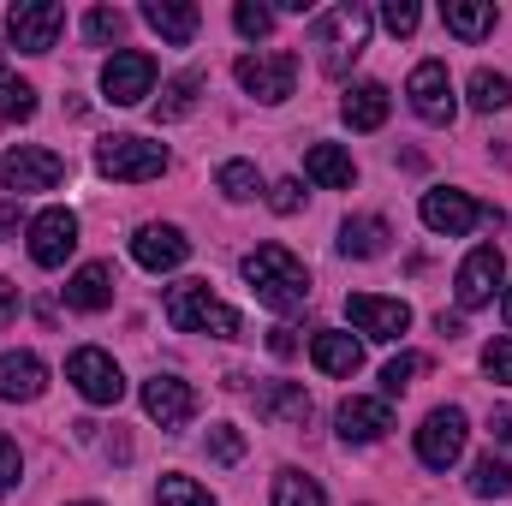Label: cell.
Wrapping results in <instances>:
<instances>
[{
  "mask_svg": "<svg viewBox=\"0 0 512 506\" xmlns=\"http://www.w3.org/2000/svg\"><path fill=\"white\" fill-rule=\"evenodd\" d=\"M489 435L507 447V441H512V411H495V417H489Z\"/></svg>",
  "mask_w": 512,
  "mask_h": 506,
  "instance_id": "45",
  "label": "cell"
},
{
  "mask_svg": "<svg viewBox=\"0 0 512 506\" xmlns=\"http://www.w3.org/2000/svg\"><path fill=\"white\" fill-rule=\"evenodd\" d=\"M66 381H72L90 405H120V399H126V376H120V364H114L102 346H78V352L66 358Z\"/></svg>",
  "mask_w": 512,
  "mask_h": 506,
  "instance_id": "10",
  "label": "cell"
},
{
  "mask_svg": "<svg viewBox=\"0 0 512 506\" xmlns=\"http://www.w3.org/2000/svg\"><path fill=\"white\" fill-rule=\"evenodd\" d=\"M370 6H358V0H346V6H328L316 24H310V48H316V66L328 72V78H346L352 72V60L370 48Z\"/></svg>",
  "mask_w": 512,
  "mask_h": 506,
  "instance_id": "2",
  "label": "cell"
},
{
  "mask_svg": "<svg viewBox=\"0 0 512 506\" xmlns=\"http://www.w3.org/2000/svg\"><path fill=\"white\" fill-rule=\"evenodd\" d=\"M346 322L364 340H399L411 328V304L405 298H376V292H352L346 298Z\"/></svg>",
  "mask_w": 512,
  "mask_h": 506,
  "instance_id": "14",
  "label": "cell"
},
{
  "mask_svg": "<svg viewBox=\"0 0 512 506\" xmlns=\"http://www.w3.org/2000/svg\"><path fill=\"white\" fill-rule=\"evenodd\" d=\"M405 96H411V114H417V120H429V126H453V114H459L453 78H447V66H441V60H423V66L405 78Z\"/></svg>",
  "mask_w": 512,
  "mask_h": 506,
  "instance_id": "12",
  "label": "cell"
},
{
  "mask_svg": "<svg viewBox=\"0 0 512 506\" xmlns=\"http://www.w3.org/2000/svg\"><path fill=\"white\" fill-rule=\"evenodd\" d=\"M471 495H477V501H507L512 495V465L507 459H495V453L477 459V465H471Z\"/></svg>",
  "mask_w": 512,
  "mask_h": 506,
  "instance_id": "32",
  "label": "cell"
},
{
  "mask_svg": "<svg viewBox=\"0 0 512 506\" xmlns=\"http://www.w3.org/2000/svg\"><path fill=\"white\" fill-rule=\"evenodd\" d=\"M441 24L459 36V42H483L495 30V0H447L441 6Z\"/></svg>",
  "mask_w": 512,
  "mask_h": 506,
  "instance_id": "27",
  "label": "cell"
},
{
  "mask_svg": "<svg viewBox=\"0 0 512 506\" xmlns=\"http://www.w3.org/2000/svg\"><path fill=\"white\" fill-rule=\"evenodd\" d=\"M114 262H84L72 280H66V310H78V316H102L108 304H114Z\"/></svg>",
  "mask_w": 512,
  "mask_h": 506,
  "instance_id": "21",
  "label": "cell"
},
{
  "mask_svg": "<svg viewBox=\"0 0 512 506\" xmlns=\"http://www.w3.org/2000/svg\"><path fill=\"white\" fill-rule=\"evenodd\" d=\"M245 280H251L256 304H268L274 316H292V310L310 304V268L286 251V245H256L245 256Z\"/></svg>",
  "mask_w": 512,
  "mask_h": 506,
  "instance_id": "1",
  "label": "cell"
},
{
  "mask_svg": "<svg viewBox=\"0 0 512 506\" xmlns=\"http://www.w3.org/2000/svg\"><path fill=\"white\" fill-rule=\"evenodd\" d=\"M84 36H90L96 48L120 42V36H126V12H120V6H96V12H84Z\"/></svg>",
  "mask_w": 512,
  "mask_h": 506,
  "instance_id": "36",
  "label": "cell"
},
{
  "mask_svg": "<svg viewBox=\"0 0 512 506\" xmlns=\"http://www.w3.org/2000/svg\"><path fill=\"white\" fill-rule=\"evenodd\" d=\"M143 24L161 36V42H173V48H185L191 36H197V24H203V12L191 6V0H143Z\"/></svg>",
  "mask_w": 512,
  "mask_h": 506,
  "instance_id": "23",
  "label": "cell"
},
{
  "mask_svg": "<svg viewBox=\"0 0 512 506\" xmlns=\"http://www.w3.org/2000/svg\"><path fill=\"white\" fill-rule=\"evenodd\" d=\"M12 316H18V286H12V280H0V328H6Z\"/></svg>",
  "mask_w": 512,
  "mask_h": 506,
  "instance_id": "44",
  "label": "cell"
},
{
  "mask_svg": "<svg viewBox=\"0 0 512 506\" xmlns=\"http://www.w3.org/2000/svg\"><path fill=\"white\" fill-rule=\"evenodd\" d=\"M66 179V155L42 149V143H12L0 155V191L12 197H30V191H54Z\"/></svg>",
  "mask_w": 512,
  "mask_h": 506,
  "instance_id": "6",
  "label": "cell"
},
{
  "mask_svg": "<svg viewBox=\"0 0 512 506\" xmlns=\"http://www.w3.org/2000/svg\"><path fill=\"white\" fill-rule=\"evenodd\" d=\"M268 209H274V215H298V209H304V185H298V179L268 185Z\"/></svg>",
  "mask_w": 512,
  "mask_h": 506,
  "instance_id": "42",
  "label": "cell"
},
{
  "mask_svg": "<svg viewBox=\"0 0 512 506\" xmlns=\"http://www.w3.org/2000/svg\"><path fill=\"white\" fill-rule=\"evenodd\" d=\"M268 352H274V358H292V352H298L292 328H274V334H268Z\"/></svg>",
  "mask_w": 512,
  "mask_h": 506,
  "instance_id": "43",
  "label": "cell"
},
{
  "mask_svg": "<svg viewBox=\"0 0 512 506\" xmlns=\"http://www.w3.org/2000/svg\"><path fill=\"white\" fill-rule=\"evenodd\" d=\"M197 90H203V72H179V78H167L161 96H155V120H161V126L185 120V114L197 108Z\"/></svg>",
  "mask_w": 512,
  "mask_h": 506,
  "instance_id": "28",
  "label": "cell"
},
{
  "mask_svg": "<svg viewBox=\"0 0 512 506\" xmlns=\"http://www.w3.org/2000/svg\"><path fill=\"white\" fill-rule=\"evenodd\" d=\"M102 96L114 108H137L143 96H155V60L143 48H120L108 66H102Z\"/></svg>",
  "mask_w": 512,
  "mask_h": 506,
  "instance_id": "13",
  "label": "cell"
},
{
  "mask_svg": "<svg viewBox=\"0 0 512 506\" xmlns=\"http://www.w3.org/2000/svg\"><path fill=\"white\" fill-rule=\"evenodd\" d=\"M96 167L108 173V179H120V185H143V179H161L167 173V143H149V137H102L96 143Z\"/></svg>",
  "mask_w": 512,
  "mask_h": 506,
  "instance_id": "5",
  "label": "cell"
},
{
  "mask_svg": "<svg viewBox=\"0 0 512 506\" xmlns=\"http://www.w3.org/2000/svg\"><path fill=\"white\" fill-rule=\"evenodd\" d=\"M72 251H78V215L72 209H42L30 221V262L36 268H60Z\"/></svg>",
  "mask_w": 512,
  "mask_h": 506,
  "instance_id": "16",
  "label": "cell"
},
{
  "mask_svg": "<svg viewBox=\"0 0 512 506\" xmlns=\"http://www.w3.org/2000/svg\"><path fill=\"white\" fill-rule=\"evenodd\" d=\"M233 24H239V36H251V42H262V36L274 30V6H256V0H239V6H233Z\"/></svg>",
  "mask_w": 512,
  "mask_h": 506,
  "instance_id": "38",
  "label": "cell"
},
{
  "mask_svg": "<svg viewBox=\"0 0 512 506\" xmlns=\"http://www.w3.org/2000/svg\"><path fill=\"white\" fill-rule=\"evenodd\" d=\"M143 411H149V423H161V429H185L191 417H197V387L179 376H149L143 381Z\"/></svg>",
  "mask_w": 512,
  "mask_h": 506,
  "instance_id": "17",
  "label": "cell"
},
{
  "mask_svg": "<svg viewBox=\"0 0 512 506\" xmlns=\"http://www.w3.org/2000/svg\"><path fill=\"white\" fill-rule=\"evenodd\" d=\"M334 429H340L346 447H370V441H382L387 429H393V405H387V399H364V393H352V399H340Z\"/></svg>",
  "mask_w": 512,
  "mask_h": 506,
  "instance_id": "18",
  "label": "cell"
},
{
  "mask_svg": "<svg viewBox=\"0 0 512 506\" xmlns=\"http://www.w3.org/2000/svg\"><path fill=\"white\" fill-rule=\"evenodd\" d=\"M215 185H221L227 203H251V197H262V173H256V161H221V167H215Z\"/></svg>",
  "mask_w": 512,
  "mask_h": 506,
  "instance_id": "30",
  "label": "cell"
},
{
  "mask_svg": "<svg viewBox=\"0 0 512 506\" xmlns=\"http://www.w3.org/2000/svg\"><path fill=\"white\" fill-rule=\"evenodd\" d=\"M18 477H24V453H18V441H12V435H0V495H12V489H18Z\"/></svg>",
  "mask_w": 512,
  "mask_h": 506,
  "instance_id": "40",
  "label": "cell"
},
{
  "mask_svg": "<svg viewBox=\"0 0 512 506\" xmlns=\"http://www.w3.org/2000/svg\"><path fill=\"white\" fill-rule=\"evenodd\" d=\"M48 393V364L36 352H0V399L6 405H30Z\"/></svg>",
  "mask_w": 512,
  "mask_h": 506,
  "instance_id": "20",
  "label": "cell"
},
{
  "mask_svg": "<svg viewBox=\"0 0 512 506\" xmlns=\"http://www.w3.org/2000/svg\"><path fill=\"white\" fill-rule=\"evenodd\" d=\"M209 459H215V465H239V459H245V435H239L233 423H215V429H209Z\"/></svg>",
  "mask_w": 512,
  "mask_h": 506,
  "instance_id": "37",
  "label": "cell"
},
{
  "mask_svg": "<svg viewBox=\"0 0 512 506\" xmlns=\"http://www.w3.org/2000/svg\"><path fill=\"white\" fill-rule=\"evenodd\" d=\"M465 435H471L465 411H459V405H441V411H429L423 429H417V459H423L429 471H453V465L465 459Z\"/></svg>",
  "mask_w": 512,
  "mask_h": 506,
  "instance_id": "8",
  "label": "cell"
},
{
  "mask_svg": "<svg viewBox=\"0 0 512 506\" xmlns=\"http://www.w3.org/2000/svg\"><path fill=\"white\" fill-rule=\"evenodd\" d=\"M507 280V256L501 245H477V251L459 262V274H453V298H459V310H483V304H495V286Z\"/></svg>",
  "mask_w": 512,
  "mask_h": 506,
  "instance_id": "11",
  "label": "cell"
},
{
  "mask_svg": "<svg viewBox=\"0 0 512 506\" xmlns=\"http://www.w3.org/2000/svg\"><path fill=\"white\" fill-rule=\"evenodd\" d=\"M501 316H507V322H512V286H507V292H501Z\"/></svg>",
  "mask_w": 512,
  "mask_h": 506,
  "instance_id": "48",
  "label": "cell"
},
{
  "mask_svg": "<svg viewBox=\"0 0 512 506\" xmlns=\"http://www.w3.org/2000/svg\"><path fill=\"white\" fill-rule=\"evenodd\" d=\"M435 328H441L447 340H459V334H465V316H447V310H441V316H435Z\"/></svg>",
  "mask_w": 512,
  "mask_h": 506,
  "instance_id": "46",
  "label": "cell"
},
{
  "mask_svg": "<svg viewBox=\"0 0 512 506\" xmlns=\"http://www.w3.org/2000/svg\"><path fill=\"white\" fill-rule=\"evenodd\" d=\"M274 506H328V495H322V483L316 477H304V471H280L274 477Z\"/></svg>",
  "mask_w": 512,
  "mask_h": 506,
  "instance_id": "33",
  "label": "cell"
},
{
  "mask_svg": "<svg viewBox=\"0 0 512 506\" xmlns=\"http://www.w3.org/2000/svg\"><path fill=\"white\" fill-rule=\"evenodd\" d=\"M340 114H346L352 131H382L387 114H393V96H387V84L364 78V84H352V90L340 96Z\"/></svg>",
  "mask_w": 512,
  "mask_h": 506,
  "instance_id": "24",
  "label": "cell"
},
{
  "mask_svg": "<svg viewBox=\"0 0 512 506\" xmlns=\"http://www.w3.org/2000/svg\"><path fill=\"white\" fill-rule=\"evenodd\" d=\"M161 310H167V322H173L179 334H209V340H239V334H245V316H239L227 298H215L209 280H179V286H167Z\"/></svg>",
  "mask_w": 512,
  "mask_h": 506,
  "instance_id": "3",
  "label": "cell"
},
{
  "mask_svg": "<svg viewBox=\"0 0 512 506\" xmlns=\"http://www.w3.org/2000/svg\"><path fill=\"white\" fill-rule=\"evenodd\" d=\"M310 393L298 387V381H268V387H256V417L262 423H274V429H304L310 423Z\"/></svg>",
  "mask_w": 512,
  "mask_h": 506,
  "instance_id": "19",
  "label": "cell"
},
{
  "mask_svg": "<svg viewBox=\"0 0 512 506\" xmlns=\"http://www.w3.org/2000/svg\"><path fill=\"white\" fill-rule=\"evenodd\" d=\"M382 24L393 30V36H411V30L423 24V12H417L411 0H387V6H382Z\"/></svg>",
  "mask_w": 512,
  "mask_h": 506,
  "instance_id": "41",
  "label": "cell"
},
{
  "mask_svg": "<svg viewBox=\"0 0 512 506\" xmlns=\"http://www.w3.org/2000/svg\"><path fill=\"white\" fill-rule=\"evenodd\" d=\"M18 233V203H0V239H12Z\"/></svg>",
  "mask_w": 512,
  "mask_h": 506,
  "instance_id": "47",
  "label": "cell"
},
{
  "mask_svg": "<svg viewBox=\"0 0 512 506\" xmlns=\"http://www.w3.org/2000/svg\"><path fill=\"white\" fill-rule=\"evenodd\" d=\"M387 239H393V227H387L382 215H352V221L340 227V256L376 262V256H387Z\"/></svg>",
  "mask_w": 512,
  "mask_h": 506,
  "instance_id": "26",
  "label": "cell"
},
{
  "mask_svg": "<svg viewBox=\"0 0 512 506\" xmlns=\"http://www.w3.org/2000/svg\"><path fill=\"white\" fill-rule=\"evenodd\" d=\"M131 256H137V268H149V274H173V268L191 256V239H185L173 221H143V227L131 233Z\"/></svg>",
  "mask_w": 512,
  "mask_h": 506,
  "instance_id": "15",
  "label": "cell"
},
{
  "mask_svg": "<svg viewBox=\"0 0 512 506\" xmlns=\"http://www.w3.org/2000/svg\"><path fill=\"white\" fill-rule=\"evenodd\" d=\"M417 215H423V227H429V233H441V239H465V233H477L483 221H501L495 209H483L477 197H465V191H447V185L423 191Z\"/></svg>",
  "mask_w": 512,
  "mask_h": 506,
  "instance_id": "7",
  "label": "cell"
},
{
  "mask_svg": "<svg viewBox=\"0 0 512 506\" xmlns=\"http://www.w3.org/2000/svg\"><path fill=\"white\" fill-rule=\"evenodd\" d=\"M72 506H96V501H72Z\"/></svg>",
  "mask_w": 512,
  "mask_h": 506,
  "instance_id": "49",
  "label": "cell"
},
{
  "mask_svg": "<svg viewBox=\"0 0 512 506\" xmlns=\"http://www.w3.org/2000/svg\"><path fill=\"white\" fill-rule=\"evenodd\" d=\"M36 120V90L18 72H0V126H24Z\"/></svg>",
  "mask_w": 512,
  "mask_h": 506,
  "instance_id": "31",
  "label": "cell"
},
{
  "mask_svg": "<svg viewBox=\"0 0 512 506\" xmlns=\"http://www.w3.org/2000/svg\"><path fill=\"white\" fill-rule=\"evenodd\" d=\"M483 370H489V381H507L512 387V334H495L483 346Z\"/></svg>",
  "mask_w": 512,
  "mask_h": 506,
  "instance_id": "39",
  "label": "cell"
},
{
  "mask_svg": "<svg viewBox=\"0 0 512 506\" xmlns=\"http://www.w3.org/2000/svg\"><path fill=\"white\" fill-rule=\"evenodd\" d=\"M465 90H471V108H477V114H501L512 102V78L507 72H489V66H477Z\"/></svg>",
  "mask_w": 512,
  "mask_h": 506,
  "instance_id": "29",
  "label": "cell"
},
{
  "mask_svg": "<svg viewBox=\"0 0 512 506\" xmlns=\"http://www.w3.org/2000/svg\"><path fill=\"white\" fill-rule=\"evenodd\" d=\"M310 364H316L322 376H358L364 340H352L346 328H322V334H310Z\"/></svg>",
  "mask_w": 512,
  "mask_h": 506,
  "instance_id": "22",
  "label": "cell"
},
{
  "mask_svg": "<svg viewBox=\"0 0 512 506\" xmlns=\"http://www.w3.org/2000/svg\"><path fill=\"white\" fill-rule=\"evenodd\" d=\"M60 30H66V6H54V0H18L6 12V36L18 54H48L60 42Z\"/></svg>",
  "mask_w": 512,
  "mask_h": 506,
  "instance_id": "9",
  "label": "cell"
},
{
  "mask_svg": "<svg viewBox=\"0 0 512 506\" xmlns=\"http://www.w3.org/2000/svg\"><path fill=\"white\" fill-rule=\"evenodd\" d=\"M423 370H429V358H423V352H399V358H393V364L382 370V399L405 393V387H411V381L423 376Z\"/></svg>",
  "mask_w": 512,
  "mask_h": 506,
  "instance_id": "35",
  "label": "cell"
},
{
  "mask_svg": "<svg viewBox=\"0 0 512 506\" xmlns=\"http://www.w3.org/2000/svg\"><path fill=\"white\" fill-rule=\"evenodd\" d=\"M304 173H310V185H322V191H352V185H358V167H352V155H346L340 143H310V149H304Z\"/></svg>",
  "mask_w": 512,
  "mask_h": 506,
  "instance_id": "25",
  "label": "cell"
},
{
  "mask_svg": "<svg viewBox=\"0 0 512 506\" xmlns=\"http://www.w3.org/2000/svg\"><path fill=\"white\" fill-rule=\"evenodd\" d=\"M155 506H215V495H209L197 477L167 471V477H161V489H155Z\"/></svg>",
  "mask_w": 512,
  "mask_h": 506,
  "instance_id": "34",
  "label": "cell"
},
{
  "mask_svg": "<svg viewBox=\"0 0 512 506\" xmlns=\"http://www.w3.org/2000/svg\"><path fill=\"white\" fill-rule=\"evenodd\" d=\"M233 78H239V90L256 96L262 108H280V102L292 96V84H298V54H286V48H256V54H239Z\"/></svg>",
  "mask_w": 512,
  "mask_h": 506,
  "instance_id": "4",
  "label": "cell"
}]
</instances>
